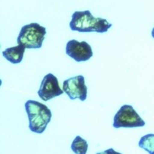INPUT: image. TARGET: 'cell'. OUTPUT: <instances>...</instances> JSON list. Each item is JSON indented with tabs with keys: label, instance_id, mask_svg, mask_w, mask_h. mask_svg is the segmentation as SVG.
I'll use <instances>...</instances> for the list:
<instances>
[{
	"label": "cell",
	"instance_id": "6da1fadb",
	"mask_svg": "<svg viewBox=\"0 0 154 154\" xmlns=\"http://www.w3.org/2000/svg\"><path fill=\"white\" fill-rule=\"evenodd\" d=\"M112 24L107 20L101 18H94L90 11H75L72 15L69 27L72 31L79 32L105 33L108 31Z\"/></svg>",
	"mask_w": 154,
	"mask_h": 154
},
{
	"label": "cell",
	"instance_id": "7a4b0ae2",
	"mask_svg": "<svg viewBox=\"0 0 154 154\" xmlns=\"http://www.w3.org/2000/svg\"><path fill=\"white\" fill-rule=\"evenodd\" d=\"M25 110L29 118V128L33 133L41 134L51 121V110L40 102L29 100L26 102Z\"/></svg>",
	"mask_w": 154,
	"mask_h": 154
},
{
	"label": "cell",
	"instance_id": "3957f363",
	"mask_svg": "<svg viewBox=\"0 0 154 154\" xmlns=\"http://www.w3.org/2000/svg\"><path fill=\"white\" fill-rule=\"evenodd\" d=\"M46 34V28L38 23L26 24L22 27L17 36V44L22 45L26 49L40 48Z\"/></svg>",
	"mask_w": 154,
	"mask_h": 154
},
{
	"label": "cell",
	"instance_id": "277c9868",
	"mask_svg": "<svg viewBox=\"0 0 154 154\" xmlns=\"http://www.w3.org/2000/svg\"><path fill=\"white\" fill-rule=\"evenodd\" d=\"M144 126H145V121L129 105L122 106L113 119V127L115 128H138Z\"/></svg>",
	"mask_w": 154,
	"mask_h": 154
},
{
	"label": "cell",
	"instance_id": "5b68a950",
	"mask_svg": "<svg viewBox=\"0 0 154 154\" xmlns=\"http://www.w3.org/2000/svg\"><path fill=\"white\" fill-rule=\"evenodd\" d=\"M63 90L71 100L79 98L84 101L87 98L88 88L83 75L72 77L63 82Z\"/></svg>",
	"mask_w": 154,
	"mask_h": 154
},
{
	"label": "cell",
	"instance_id": "8992f818",
	"mask_svg": "<svg viewBox=\"0 0 154 154\" xmlns=\"http://www.w3.org/2000/svg\"><path fill=\"white\" fill-rule=\"evenodd\" d=\"M65 52L69 57L77 62H86L93 56L92 47L87 42H79L74 39L67 43Z\"/></svg>",
	"mask_w": 154,
	"mask_h": 154
},
{
	"label": "cell",
	"instance_id": "52a82bcc",
	"mask_svg": "<svg viewBox=\"0 0 154 154\" xmlns=\"http://www.w3.org/2000/svg\"><path fill=\"white\" fill-rule=\"evenodd\" d=\"M63 94V90L60 89L57 78L52 73L46 75L41 82L38 94L43 101L59 96Z\"/></svg>",
	"mask_w": 154,
	"mask_h": 154
},
{
	"label": "cell",
	"instance_id": "ba28073f",
	"mask_svg": "<svg viewBox=\"0 0 154 154\" xmlns=\"http://www.w3.org/2000/svg\"><path fill=\"white\" fill-rule=\"evenodd\" d=\"M25 49L22 45H17L15 47L6 48L2 52V55L8 62L16 64L20 63L23 59Z\"/></svg>",
	"mask_w": 154,
	"mask_h": 154
},
{
	"label": "cell",
	"instance_id": "9c48e42d",
	"mask_svg": "<svg viewBox=\"0 0 154 154\" xmlns=\"http://www.w3.org/2000/svg\"><path fill=\"white\" fill-rule=\"evenodd\" d=\"M88 148V142L81 136H76L72 142L71 149L75 154H86Z\"/></svg>",
	"mask_w": 154,
	"mask_h": 154
},
{
	"label": "cell",
	"instance_id": "30bf717a",
	"mask_svg": "<svg viewBox=\"0 0 154 154\" xmlns=\"http://www.w3.org/2000/svg\"><path fill=\"white\" fill-rule=\"evenodd\" d=\"M138 145L149 154H154V134H147L142 136Z\"/></svg>",
	"mask_w": 154,
	"mask_h": 154
},
{
	"label": "cell",
	"instance_id": "8fae6325",
	"mask_svg": "<svg viewBox=\"0 0 154 154\" xmlns=\"http://www.w3.org/2000/svg\"><path fill=\"white\" fill-rule=\"evenodd\" d=\"M97 154H122V153L117 152V151H115L114 149L110 148V149H107V150H105V151H102V152L97 153Z\"/></svg>",
	"mask_w": 154,
	"mask_h": 154
},
{
	"label": "cell",
	"instance_id": "7c38bea8",
	"mask_svg": "<svg viewBox=\"0 0 154 154\" xmlns=\"http://www.w3.org/2000/svg\"><path fill=\"white\" fill-rule=\"evenodd\" d=\"M151 35H152V37L154 38V27H153L152 31H151Z\"/></svg>",
	"mask_w": 154,
	"mask_h": 154
}]
</instances>
